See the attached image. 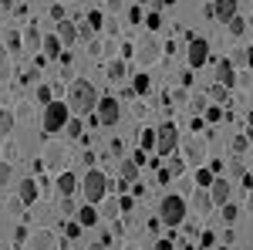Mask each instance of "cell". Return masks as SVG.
Listing matches in <instances>:
<instances>
[{
	"label": "cell",
	"mask_w": 253,
	"mask_h": 250,
	"mask_svg": "<svg viewBox=\"0 0 253 250\" xmlns=\"http://www.w3.org/2000/svg\"><path fill=\"white\" fill-rule=\"evenodd\" d=\"M98 88L84 78H75L71 88H68V108L71 115H91V108H98Z\"/></svg>",
	"instance_id": "1"
},
{
	"label": "cell",
	"mask_w": 253,
	"mask_h": 250,
	"mask_svg": "<svg viewBox=\"0 0 253 250\" xmlns=\"http://www.w3.org/2000/svg\"><path fill=\"white\" fill-rule=\"evenodd\" d=\"M108 186H112V179L101 173V169H88L84 179H81V193H84L88 203H101L108 196Z\"/></svg>",
	"instance_id": "2"
},
{
	"label": "cell",
	"mask_w": 253,
	"mask_h": 250,
	"mask_svg": "<svg viewBox=\"0 0 253 250\" xmlns=\"http://www.w3.org/2000/svg\"><path fill=\"white\" fill-rule=\"evenodd\" d=\"M159 220L166 223V227H179V223H186V200L182 196H162V203H159Z\"/></svg>",
	"instance_id": "3"
},
{
	"label": "cell",
	"mask_w": 253,
	"mask_h": 250,
	"mask_svg": "<svg viewBox=\"0 0 253 250\" xmlns=\"http://www.w3.org/2000/svg\"><path fill=\"white\" fill-rule=\"evenodd\" d=\"M68 122H71V108H68L64 101L44 105V132H61Z\"/></svg>",
	"instance_id": "4"
},
{
	"label": "cell",
	"mask_w": 253,
	"mask_h": 250,
	"mask_svg": "<svg viewBox=\"0 0 253 250\" xmlns=\"http://www.w3.org/2000/svg\"><path fill=\"white\" fill-rule=\"evenodd\" d=\"M156 152L159 155H172V149L179 146V132H175V125L172 122H166V125H159L156 129Z\"/></svg>",
	"instance_id": "5"
},
{
	"label": "cell",
	"mask_w": 253,
	"mask_h": 250,
	"mask_svg": "<svg viewBox=\"0 0 253 250\" xmlns=\"http://www.w3.org/2000/svg\"><path fill=\"white\" fill-rule=\"evenodd\" d=\"M118 115H122L118 98H112V95L98 98V118H101V125H118Z\"/></svg>",
	"instance_id": "6"
},
{
	"label": "cell",
	"mask_w": 253,
	"mask_h": 250,
	"mask_svg": "<svg viewBox=\"0 0 253 250\" xmlns=\"http://www.w3.org/2000/svg\"><path fill=\"white\" fill-rule=\"evenodd\" d=\"M186 61H189V68H203L210 61V41L193 38L189 41V51H186Z\"/></svg>",
	"instance_id": "7"
},
{
	"label": "cell",
	"mask_w": 253,
	"mask_h": 250,
	"mask_svg": "<svg viewBox=\"0 0 253 250\" xmlns=\"http://www.w3.org/2000/svg\"><path fill=\"white\" fill-rule=\"evenodd\" d=\"M38 196H41V190H38V183H34V179H20L17 200L24 203V206H34V203H38Z\"/></svg>",
	"instance_id": "8"
},
{
	"label": "cell",
	"mask_w": 253,
	"mask_h": 250,
	"mask_svg": "<svg viewBox=\"0 0 253 250\" xmlns=\"http://www.w3.org/2000/svg\"><path fill=\"white\" fill-rule=\"evenodd\" d=\"M210 196H213L216 206L230 203V196H233V186H230V179H213V186H210Z\"/></svg>",
	"instance_id": "9"
},
{
	"label": "cell",
	"mask_w": 253,
	"mask_h": 250,
	"mask_svg": "<svg viewBox=\"0 0 253 250\" xmlns=\"http://www.w3.org/2000/svg\"><path fill=\"white\" fill-rule=\"evenodd\" d=\"M216 85H223V88H233L236 85L233 61H219V64H216Z\"/></svg>",
	"instance_id": "10"
},
{
	"label": "cell",
	"mask_w": 253,
	"mask_h": 250,
	"mask_svg": "<svg viewBox=\"0 0 253 250\" xmlns=\"http://www.w3.org/2000/svg\"><path fill=\"white\" fill-rule=\"evenodd\" d=\"M236 7H240V0H213V10H216V20H230L236 17Z\"/></svg>",
	"instance_id": "11"
},
{
	"label": "cell",
	"mask_w": 253,
	"mask_h": 250,
	"mask_svg": "<svg viewBox=\"0 0 253 250\" xmlns=\"http://www.w3.org/2000/svg\"><path fill=\"white\" fill-rule=\"evenodd\" d=\"M58 38H61V44H64V48H71V44L78 41V24H75L71 17L61 20V24H58Z\"/></svg>",
	"instance_id": "12"
},
{
	"label": "cell",
	"mask_w": 253,
	"mask_h": 250,
	"mask_svg": "<svg viewBox=\"0 0 253 250\" xmlns=\"http://www.w3.org/2000/svg\"><path fill=\"white\" fill-rule=\"evenodd\" d=\"M156 58H159V41L156 38H145L142 44H138V61H142V64H152Z\"/></svg>",
	"instance_id": "13"
},
{
	"label": "cell",
	"mask_w": 253,
	"mask_h": 250,
	"mask_svg": "<svg viewBox=\"0 0 253 250\" xmlns=\"http://www.w3.org/2000/svg\"><path fill=\"white\" fill-rule=\"evenodd\" d=\"M54 186H58V193H61V196H71V193L78 190V176L64 169V173H58V179H54Z\"/></svg>",
	"instance_id": "14"
},
{
	"label": "cell",
	"mask_w": 253,
	"mask_h": 250,
	"mask_svg": "<svg viewBox=\"0 0 253 250\" xmlns=\"http://www.w3.org/2000/svg\"><path fill=\"white\" fill-rule=\"evenodd\" d=\"M216 203H213V196H210V190H196V196H193V210L196 213H210Z\"/></svg>",
	"instance_id": "15"
},
{
	"label": "cell",
	"mask_w": 253,
	"mask_h": 250,
	"mask_svg": "<svg viewBox=\"0 0 253 250\" xmlns=\"http://www.w3.org/2000/svg\"><path fill=\"white\" fill-rule=\"evenodd\" d=\"M27 250H54V237L47 230H38L34 237H31V247Z\"/></svg>",
	"instance_id": "16"
},
{
	"label": "cell",
	"mask_w": 253,
	"mask_h": 250,
	"mask_svg": "<svg viewBox=\"0 0 253 250\" xmlns=\"http://www.w3.org/2000/svg\"><path fill=\"white\" fill-rule=\"evenodd\" d=\"M41 44H44V54H47V58H61V51H68V48L61 44V38H58V34H51V38H44Z\"/></svg>",
	"instance_id": "17"
},
{
	"label": "cell",
	"mask_w": 253,
	"mask_h": 250,
	"mask_svg": "<svg viewBox=\"0 0 253 250\" xmlns=\"http://www.w3.org/2000/svg\"><path fill=\"white\" fill-rule=\"evenodd\" d=\"M78 223H81V227H95V223H98L95 203H88V206H81V210H78Z\"/></svg>",
	"instance_id": "18"
},
{
	"label": "cell",
	"mask_w": 253,
	"mask_h": 250,
	"mask_svg": "<svg viewBox=\"0 0 253 250\" xmlns=\"http://www.w3.org/2000/svg\"><path fill=\"white\" fill-rule=\"evenodd\" d=\"M118 173H122V179L132 183V179L138 176V162H135V159H122V162H118Z\"/></svg>",
	"instance_id": "19"
},
{
	"label": "cell",
	"mask_w": 253,
	"mask_h": 250,
	"mask_svg": "<svg viewBox=\"0 0 253 250\" xmlns=\"http://www.w3.org/2000/svg\"><path fill=\"white\" fill-rule=\"evenodd\" d=\"M14 122H17V115H14L10 108H0V135H10Z\"/></svg>",
	"instance_id": "20"
},
{
	"label": "cell",
	"mask_w": 253,
	"mask_h": 250,
	"mask_svg": "<svg viewBox=\"0 0 253 250\" xmlns=\"http://www.w3.org/2000/svg\"><path fill=\"white\" fill-rule=\"evenodd\" d=\"M105 75H108V81H122V78H125V61H112V64L105 68Z\"/></svg>",
	"instance_id": "21"
},
{
	"label": "cell",
	"mask_w": 253,
	"mask_h": 250,
	"mask_svg": "<svg viewBox=\"0 0 253 250\" xmlns=\"http://www.w3.org/2000/svg\"><path fill=\"white\" fill-rule=\"evenodd\" d=\"M182 149H186V159H189V162H199V159H203V146H199L196 139H189Z\"/></svg>",
	"instance_id": "22"
},
{
	"label": "cell",
	"mask_w": 253,
	"mask_h": 250,
	"mask_svg": "<svg viewBox=\"0 0 253 250\" xmlns=\"http://www.w3.org/2000/svg\"><path fill=\"white\" fill-rule=\"evenodd\" d=\"M156 129H142V135H138V146H142V149H145V152H149V149H156Z\"/></svg>",
	"instance_id": "23"
},
{
	"label": "cell",
	"mask_w": 253,
	"mask_h": 250,
	"mask_svg": "<svg viewBox=\"0 0 253 250\" xmlns=\"http://www.w3.org/2000/svg\"><path fill=\"white\" fill-rule=\"evenodd\" d=\"M213 169H196V183H199V190H210L213 186Z\"/></svg>",
	"instance_id": "24"
},
{
	"label": "cell",
	"mask_w": 253,
	"mask_h": 250,
	"mask_svg": "<svg viewBox=\"0 0 253 250\" xmlns=\"http://www.w3.org/2000/svg\"><path fill=\"white\" fill-rule=\"evenodd\" d=\"M3 78H10V51L0 44V81H3Z\"/></svg>",
	"instance_id": "25"
},
{
	"label": "cell",
	"mask_w": 253,
	"mask_h": 250,
	"mask_svg": "<svg viewBox=\"0 0 253 250\" xmlns=\"http://www.w3.org/2000/svg\"><path fill=\"white\" fill-rule=\"evenodd\" d=\"M132 88H135V95H145V92L152 88V81H149V75H135V81H132Z\"/></svg>",
	"instance_id": "26"
},
{
	"label": "cell",
	"mask_w": 253,
	"mask_h": 250,
	"mask_svg": "<svg viewBox=\"0 0 253 250\" xmlns=\"http://www.w3.org/2000/svg\"><path fill=\"white\" fill-rule=\"evenodd\" d=\"M210 98H213L216 105H223V101L230 98V88H223V85H213V88H210Z\"/></svg>",
	"instance_id": "27"
},
{
	"label": "cell",
	"mask_w": 253,
	"mask_h": 250,
	"mask_svg": "<svg viewBox=\"0 0 253 250\" xmlns=\"http://www.w3.org/2000/svg\"><path fill=\"white\" fill-rule=\"evenodd\" d=\"M64 132L71 135V139H78V135L84 132V122H78V118H71V122H68V125H64Z\"/></svg>",
	"instance_id": "28"
},
{
	"label": "cell",
	"mask_w": 253,
	"mask_h": 250,
	"mask_svg": "<svg viewBox=\"0 0 253 250\" xmlns=\"http://www.w3.org/2000/svg\"><path fill=\"white\" fill-rule=\"evenodd\" d=\"M247 27H250V24H247L243 17H233V20H230V34H233V38H240V34H243Z\"/></svg>",
	"instance_id": "29"
},
{
	"label": "cell",
	"mask_w": 253,
	"mask_h": 250,
	"mask_svg": "<svg viewBox=\"0 0 253 250\" xmlns=\"http://www.w3.org/2000/svg\"><path fill=\"white\" fill-rule=\"evenodd\" d=\"M219 213H223V220H226V223H233L236 216H240V206H233V203H223V210H219Z\"/></svg>",
	"instance_id": "30"
},
{
	"label": "cell",
	"mask_w": 253,
	"mask_h": 250,
	"mask_svg": "<svg viewBox=\"0 0 253 250\" xmlns=\"http://www.w3.org/2000/svg\"><path fill=\"white\" fill-rule=\"evenodd\" d=\"M81 230H84V227H81L78 220H75V223H68V227H64V237H68V240H78Z\"/></svg>",
	"instance_id": "31"
},
{
	"label": "cell",
	"mask_w": 253,
	"mask_h": 250,
	"mask_svg": "<svg viewBox=\"0 0 253 250\" xmlns=\"http://www.w3.org/2000/svg\"><path fill=\"white\" fill-rule=\"evenodd\" d=\"M213 244H216V233L213 230H203V233H199V247H213Z\"/></svg>",
	"instance_id": "32"
},
{
	"label": "cell",
	"mask_w": 253,
	"mask_h": 250,
	"mask_svg": "<svg viewBox=\"0 0 253 250\" xmlns=\"http://www.w3.org/2000/svg\"><path fill=\"white\" fill-rule=\"evenodd\" d=\"M38 101L41 105H51V88L47 85H38Z\"/></svg>",
	"instance_id": "33"
},
{
	"label": "cell",
	"mask_w": 253,
	"mask_h": 250,
	"mask_svg": "<svg viewBox=\"0 0 253 250\" xmlns=\"http://www.w3.org/2000/svg\"><path fill=\"white\" fill-rule=\"evenodd\" d=\"M61 210H64V216H71L78 206H75V200H71V196H61Z\"/></svg>",
	"instance_id": "34"
},
{
	"label": "cell",
	"mask_w": 253,
	"mask_h": 250,
	"mask_svg": "<svg viewBox=\"0 0 253 250\" xmlns=\"http://www.w3.org/2000/svg\"><path fill=\"white\" fill-rule=\"evenodd\" d=\"M91 34H95V27H91V24H78V38L81 41H91Z\"/></svg>",
	"instance_id": "35"
},
{
	"label": "cell",
	"mask_w": 253,
	"mask_h": 250,
	"mask_svg": "<svg viewBox=\"0 0 253 250\" xmlns=\"http://www.w3.org/2000/svg\"><path fill=\"white\" fill-rule=\"evenodd\" d=\"M206 118H210V122H219V118H223V108H219V105H210V108H206Z\"/></svg>",
	"instance_id": "36"
},
{
	"label": "cell",
	"mask_w": 253,
	"mask_h": 250,
	"mask_svg": "<svg viewBox=\"0 0 253 250\" xmlns=\"http://www.w3.org/2000/svg\"><path fill=\"white\" fill-rule=\"evenodd\" d=\"M247 146H250L247 135H236V139H233V152H247Z\"/></svg>",
	"instance_id": "37"
},
{
	"label": "cell",
	"mask_w": 253,
	"mask_h": 250,
	"mask_svg": "<svg viewBox=\"0 0 253 250\" xmlns=\"http://www.w3.org/2000/svg\"><path fill=\"white\" fill-rule=\"evenodd\" d=\"M182 169H186V162H182V159H169V173H172V176H179Z\"/></svg>",
	"instance_id": "38"
},
{
	"label": "cell",
	"mask_w": 253,
	"mask_h": 250,
	"mask_svg": "<svg viewBox=\"0 0 253 250\" xmlns=\"http://www.w3.org/2000/svg\"><path fill=\"white\" fill-rule=\"evenodd\" d=\"M61 152H64V149H47V162H51V166H61Z\"/></svg>",
	"instance_id": "39"
},
{
	"label": "cell",
	"mask_w": 253,
	"mask_h": 250,
	"mask_svg": "<svg viewBox=\"0 0 253 250\" xmlns=\"http://www.w3.org/2000/svg\"><path fill=\"white\" fill-rule=\"evenodd\" d=\"M51 17L61 24V20H68V14H64V7H61V3H54V7H51Z\"/></svg>",
	"instance_id": "40"
},
{
	"label": "cell",
	"mask_w": 253,
	"mask_h": 250,
	"mask_svg": "<svg viewBox=\"0 0 253 250\" xmlns=\"http://www.w3.org/2000/svg\"><path fill=\"white\" fill-rule=\"evenodd\" d=\"M189 108H193L196 115H203V112H206L210 105H206V98H196V101H193V105H189Z\"/></svg>",
	"instance_id": "41"
},
{
	"label": "cell",
	"mask_w": 253,
	"mask_h": 250,
	"mask_svg": "<svg viewBox=\"0 0 253 250\" xmlns=\"http://www.w3.org/2000/svg\"><path fill=\"white\" fill-rule=\"evenodd\" d=\"M118 210H122V206H118V200H112V203H105V210H101V213H105V216H115Z\"/></svg>",
	"instance_id": "42"
},
{
	"label": "cell",
	"mask_w": 253,
	"mask_h": 250,
	"mask_svg": "<svg viewBox=\"0 0 253 250\" xmlns=\"http://www.w3.org/2000/svg\"><path fill=\"white\" fill-rule=\"evenodd\" d=\"M7 183H10V166L3 162V166H0V186H7Z\"/></svg>",
	"instance_id": "43"
},
{
	"label": "cell",
	"mask_w": 253,
	"mask_h": 250,
	"mask_svg": "<svg viewBox=\"0 0 253 250\" xmlns=\"http://www.w3.org/2000/svg\"><path fill=\"white\" fill-rule=\"evenodd\" d=\"M88 24L98 31V27H101V14H98V10H91V14H88Z\"/></svg>",
	"instance_id": "44"
},
{
	"label": "cell",
	"mask_w": 253,
	"mask_h": 250,
	"mask_svg": "<svg viewBox=\"0 0 253 250\" xmlns=\"http://www.w3.org/2000/svg\"><path fill=\"white\" fill-rule=\"evenodd\" d=\"M149 27L159 31V27H162V17H159V14H149Z\"/></svg>",
	"instance_id": "45"
},
{
	"label": "cell",
	"mask_w": 253,
	"mask_h": 250,
	"mask_svg": "<svg viewBox=\"0 0 253 250\" xmlns=\"http://www.w3.org/2000/svg\"><path fill=\"white\" fill-rule=\"evenodd\" d=\"M3 155H7V159H10V162H14V159H17V146H14V142H10V146H7V149H3Z\"/></svg>",
	"instance_id": "46"
},
{
	"label": "cell",
	"mask_w": 253,
	"mask_h": 250,
	"mask_svg": "<svg viewBox=\"0 0 253 250\" xmlns=\"http://www.w3.org/2000/svg\"><path fill=\"white\" fill-rule=\"evenodd\" d=\"M7 44H10V51H20V38H17V34H10V38H7Z\"/></svg>",
	"instance_id": "47"
},
{
	"label": "cell",
	"mask_w": 253,
	"mask_h": 250,
	"mask_svg": "<svg viewBox=\"0 0 253 250\" xmlns=\"http://www.w3.org/2000/svg\"><path fill=\"white\" fill-rule=\"evenodd\" d=\"M128 20H132V24H138V20H142V10H138V7H132V10H128Z\"/></svg>",
	"instance_id": "48"
},
{
	"label": "cell",
	"mask_w": 253,
	"mask_h": 250,
	"mask_svg": "<svg viewBox=\"0 0 253 250\" xmlns=\"http://www.w3.org/2000/svg\"><path fill=\"white\" fill-rule=\"evenodd\" d=\"M88 51L91 54H101V41H88Z\"/></svg>",
	"instance_id": "49"
},
{
	"label": "cell",
	"mask_w": 253,
	"mask_h": 250,
	"mask_svg": "<svg viewBox=\"0 0 253 250\" xmlns=\"http://www.w3.org/2000/svg\"><path fill=\"white\" fill-rule=\"evenodd\" d=\"M230 173H236V176H243V162H240V159H233V166H230Z\"/></svg>",
	"instance_id": "50"
},
{
	"label": "cell",
	"mask_w": 253,
	"mask_h": 250,
	"mask_svg": "<svg viewBox=\"0 0 253 250\" xmlns=\"http://www.w3.org/2000/svg\"><path fill=\"white\" fill-rule=\"evenodd\" d=\"M156 250H172V240H159Z\"/></svg>",
	"instance_id": "51"
},
{
	"label": "cell",
	"mask_w": 253,
	"mask_h": 250,
	"mask_svg": "<svg viewBox=\"0 0 253 250\" xmlns=\"http://www.w3.org/2000/svg\"><path fill=\"white\" fill-rule=\"evenodd\" d=\"M105 247H108V244H101V240H95V244H91L88 250H105Z\"/></svg>",
	"instance_id": "52"
},
{
	"label": "cell",
	"mask_w": 253,
	"mask_h": 250,
	"mask_svg": "<svg viewBox=\"0 0 253 250\" xmlns=\"http://www.w3.org/2000/svg\"><path fill=\"white\" fill-rule=\"evenodd\" d=\"M247 64H250V68H253V48H250V51H247Z\"/></svg>",
	"instance_id": "53"
},
{
	"label": "cell",
	"mask_w": 253,
	"mask_h": 250,
	"mask_svg": "<svg viewBox=\"0 0 253 250\" xmlns=\"http://www.w3.org/2000/svg\"><path fill=\"white\" fill-rule=\"evenodd\" d=\"M0 7H14V0H0Z\"/></svg>",
	"instance_id": "54"
},
{
	"label": "cell",
	"mask_w": 253,
	"mask_h": 250,
	"mask_svg": "<svg viewBox=\"0 0 253 250\" xmlns=\"http://www.w3.org/2000/svg\"><path fill=\"white\" fill-rule=\"evenodd\" d=\"M138 3H152V0H138Z\"/></svg>",
	"instance_id": "55"
},
{
	"label": "cell",
	"mask_w": 253,
	"mask_h": 250,
	"mask_svg": "<svg viewBox=\"0 0 253 250\" xmlns=\"http://www.w3.org/2000/svg\"><path fill=\"white\" fill-rule=\"evenodd\" d=\"M162 3H175V0H162Z\"/></svg>",
	"instance_id": "56"
},
{
	"label": "cell",
	"mask_w": 253,
	"mask_h": 250,
	"mask_svg": "<svg viewBox=\"0 0 253 250\" xmlns=\"http://www.w3.org/2000/svg\"><path fill=\"white\" fill-rule=\"evenodd\" d=\"M216 250H230V247H216Z\"/></svg>",
	"instance_id": "57"
},
{
	"label": "cell",
	"mask_w": 253,
	"mask_h": 250,
	"mask_svg": "<svg viewBox=\"0 0 253 250\" xmlns=\"http://www.w3.org/2000/svg\"><path fill=\"white\" fill-rule=\"evenodd\" d=\"M250 27H253V17H250Z\"/></svg>",
	"instance_id": "58"
}]
</instances>
